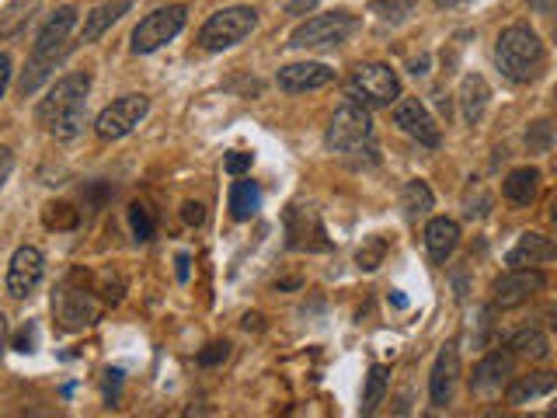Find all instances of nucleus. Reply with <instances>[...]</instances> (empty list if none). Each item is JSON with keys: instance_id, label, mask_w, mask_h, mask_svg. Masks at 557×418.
Here are the masks:
<instances>
[{"instance_id": "f257e3e1", "label": "nucleus", "mask_w": 557, "mask_h": 418, "mask_svg": "<svg viewBox=\"0 0 557 418\" xmlns=\"http://www.w3.org/2000/svg\"><path fill=\"white\" fill-rule=\"evenodd\" d=\"M87 91H91V74H87V70L63 74L49 87V95L39 101V109H35L39 126L57 139H74L84 130Z\"/></svg>"}, {"instance_id": "f03ea898", "label": "nucleus", "mask_w": 557, "mask_h": 418, "mask_svg": "<svg viewBox=\"0 0 557 418\" xmlns=\"http://www.w3.org/2000/svg\"><path fill=\"white\" fill-rule=\"evenodd\" d=\"M77 25V8H60L57 14H49V22L42 25V32L35 35V46H32V60L25 66L22 81H17V95L28 98L42 87V81L57 70L60 57L66 52V39L70 32H74Z\"/></svg>"}, {"instance_id": "7ed1b4c3", "label": "nucleus", "mask_w": 557, "mask_h": 418, "mask_svg": "<svg viewBox=\"0 0 557 418\" xmlns=\"http://www.w3.org/2000/svg\"><path fill=\"white\" fill-rule=\"evenodd\" d=\"M544 42L530 25H509L495 42V63L502 70V77H509L512 84H530L544 70Z\"/></svg>"}, {"instance_id": "20e7f679", "label": "nucleus", "mask_w": 557, "mask_h": 418, "mask_svg": "<svg viewBox=\"0 0 557 418\" xmlns=\"http://www.w3.org/2000/svg\"><path fill=\"white\" fill-rule=\"evenodd\" d=\"M345 95L362 109H376L400 98V81L387 63H359L345 81Z\"/></svg>"}, {"instance_id": "39448f33", "label": "nucleus", "mask_w": 557, "mask_h": 418, "mask_svg": "<svg viewBox=\"0 0 557 418\" xmlns=\"http://www.w3.org/2000/svg\"><path fill=\"white\" fill-rule=\"evenodd\" d=\"M188 22V8L185 4H168V8H157L153 14H147L129 35V49L136 57H150L161 46H168L174 35H178Z\"/></svg>"}, {"instance_id": "423d86ee", "label": "nucleus", "mask_w": 557, "mask_h": 418, "mask_svg": "<svg viewBox=\"0 0 557 418\" xmlns=\"http://www.w3.org/2000/svg\"><path fill=\"white\" fill-rule=\"evenodd\" d=\"M258 28V11L255 8H223L216 11L199 32V46L209 52H223L237 42H244Z\"/></svg>"}, {"instance_id": "0eeeda50", "label": "nucleus", "mask_w": 557, "mask_h": 418, "mask_svg": "<svg viewBox=\"0 0 557 418\" xmlns=\"http://www.w3.org/2000/svg\"><path fill=\"white\" fill-rule=\"evenodd\" d=\"M356 28H359V22L352 14H345V11L313 14V17H307L304 25L293 28L289 46L293 49H331V46H342Z\"/></svg>"}, {"instance_id": "6e6552de", "label": "nucleus", "mask_w": 557, "mask_h": 418, "mask_svg": "<svg viewBox=\"0 0 557 418\" xmlns=\"http://www.w3.org/2000/svg\"><path fill=\"white\" fill-rule=\"evenodd\" d=\"M370 136H373L370 112H366L362 104L348 101V104H342L335 115H331L327 133H324V147L331 153H352L362 144H370Z\"/></svg>"}, {"instance_id": "1a4fd4ad", "label": "nucleus", "mask_w": 557, "mask_h": 418, "mask_svg": "<svg viewBox=\"0 0 557 418\" xmlns=\"http://www.w3.org/2000/svg\"><path fill=\"white\" fill-rule=\"evenodd\" d=\"M147 112H150V98L147 95H122V98H115L112 104H104V109L98 112L95 133L101 139H122L147 119Z\"/></svg>"}, {"instance_id": "9d476101", "label": "nucleus", "mask_w": 557, "mask_h": 418, "mask_svg": "<svg viewBox=\"0 0 557 418\" xmlns=\"http://www.w3.org/2000/svg\"><path fill=\"white\" fill-rule=\"evenodd\" d=\"M52 318H57L63 331H84L98 321V307L91 300V293L63 283L52 290Z\"/></svg>"}, {"instance_id": "9b49d317", "label": "nucleus", "mask_w": 557, "mask_h": 418, "mask_svg": "<svg viewBox=\"0 0 557 418\" xmlns=\"http://www.w3.org/2000/svg\"><path fill=\"white\" fill-rule=\"evenodd\" d=\"M286 244L307 251H327L331 241L324 237V223L313 206H289L286 209Z\"/></svg>"}, {"instance_id": "f8f14e48", "label": "nucleus", "mask_w": 557, "mask_h": 418, "mask_svg": "<svg viewBox=\"0 0 557 418\" xmlns=\"http://www.w3.org/2000/svg\"><path fill=\"white\" fill-rule=\"evenodd\" d=\"M394 126L400 133H408L411 139H418L422 147H440V139H443L432 112L418 98H397L394 101Z\"/></svg>"}, {"instance_id": "ddd939ff", "label": "nucleus", "mask_w": 557, "mask_h": 418, "mask_svg": "<svg viewBox=\"0 0 557 418\" xmlns=\"http://www.w3.org/2000/svg\"><path fill=\"white\" fill-rule=\"evenodd\" d=\"M42 272H46V258L39 248H32V244H25V248H17L11 255V266H8V293L14 296V300H25V296L42 283Z\"/></svg>"}, {"instance_id": "4468645a", "label": "nucleus", "mask_w": 557, "mask_h": 418, "mask_svg": "<svg viewBox=\"0 0 557 418\" xmlns=\"http://www.w3.org/2000/svg\"><path fill=\"white\" fill-rule=\"evenodd\" d=\"M544 286H547V275L540 269H509L505 275L495 279V304L498 307H519Z\"/></svg>"}, {"instance_id": "2eb2a0df", "label": "nucleus", "mask_w": 557, "mask_h": 418, "mask_svg": "<svg viewBox=\"0 0 557 418\" xmlns=\"http://www.w3.org/2000/svg\"><path fill=\"white\" fill-rule=\"evenodd\" d=\"M457 377H460V353L457 345H443L440 356L432 362V377H429V401L432 408H446L453 401V391H457Z\"/></svg>"}, {"instance_id": "dca6fc26", "label": "nucleus", "mask_w": 557, "mask_h": 418, "mask_svg": "<svg viewBox=\"0 0 557 418\" xmlns=\"http://www.w3.org/2000/svg\"><path fill=\"white\" fill-rule=\"evenodd\" d=\"M335 81V70L324 63H289L275 74V84L283 87L286 95H304V91H318Z\"/></svg>"}, {"instance_id": "f3484780", "label": "nucleus", "mask_w": 557, "mask_h": 418, "mask_svg": "<svg viewBox=\"0 0 557 418\" xmlns=\"http://www.w3.org/2000/svg\"><path fill=\"white\" fill-rule=\"evenodd\" d=\"M512 377V356L509 353H487L478 366H474V377H470V391L474 394H495L502 391V383Z\"/></svg>"}, {"instance_id": "a211bd4d", "label": "nucleus", "mask_w": 557, "mask_h": 418, "mask_svg": "<svg viewBox=\"0 0 557 418\" xmlns=\"http://www.w3.org/2000/svg\"><path fill=\"white\" fill-rule=\"evenodd\" d=\"M554 255H557V248L550 237L527 231V234H519L516 248L505 255V261H509L512 269H536V266H544V261H550Z\"/></svg>"}, {"instance_id": "6ab92c4d", "label": "nucleus", "mask_w": 557, "mask_h": 418, "mask_svg": "<svg viewBox=\"0 0 557 418\" xmlns=\"http://www.w3.org/2000/svg\"><path fill=\"white\" fill-rule=\"evenodd\" d=\"M460 244V226L457 220L449 217H432L429 226H425V248H429V258L435 261V266H446L449 255L457 251Z\"/></svg>"}, {"instance_id": "aec40b11", "label": "nucleus", "mask_w": 557, "mask_h": 418, "mask_svg": "<svg viewBox=\"0 0 557 418\" xmlns=\"http://www.w3.org/2000/svg\"><path fill=\"white\" fill-rule=\"evenodd\" d=\"M460 112H463V122L467 126H478V122L484 119V109L487 101H492V87H487V81L481 74H467L460 81Z\"/></svg>"}, {"instance_id": "412c9836", "label": "nucleus", "mask_w": 557, "mask_h": 418, "mask_svg": "<svg viewBox=\"0 0 557 418\" xmlns=\"http://www.w3.org/2000/svg\"><path fill=\"white\" fill-rule=\"evenodd\" d=\"M505 383H509V391H505V401H509V405H527V401L554 394L557 377L554 373H530V377H509Z\"/></svg>"}, {"instance_id": "4be33fe9", "label": "nucleus", "mask_w": 557, "mask_h": 418, "mask_svg": "<svg viewBox=\"0 0 557 418\" xmlns=\"http://www.w3.org/2000/svg\"><path fill=\"white\" fill-rule=\"evenodd\" d=\"M133 11V0H109V4L95 8L91 14L84 17V28H81V39L84 42H98L104 32H109L122 14Z\"/></svg>"}, {"instance_id": "5701e85b", "label": "nucleus", "mask_w": 557, "mask_h": 418, "mask_svg": "<svg viewBox=\"0 0 557 418\" xmlns=\"http://www.w3.org/2000/svg\"><path fill=\"white\" fill-rule=\"evenodd\" d=\"M505 353H509L512 359H533V362H540V359L550 356V339L540 328H522V331H516L509 342H505Z\"/></svg>"}, {"instance_id": "b1692460", "label": "nucleus", "mask_w": 557, "mask_h": 418, "mask_svg": "<svg viewBox=\"0 0 557 418\" xmlns=\"http://www.w3.org/2000/svg\"><path fill=\"white\" fill-rule=\"evenodd\" d=\"M505 199L516 202V206H530L540 192V171L536 168H516L509 171V179L502 182Z\"/></svg>"}, {"instance_id": "393cba45", "label": "nucleus", "mask_w": 557, "mask_h": 418, "mask_svg": "<svg viewBox=\"0 0 557 418\" xmlns=\"http://www.w3.org/2000/svg\"><path fill=\"white\" fill-rule=\"evenodd\" d=\"M258 206H261V188L237 174V182L231 185V217L244 223L258 213Z\"/></svg>"}, {"instance_id": "a878e982", "label": "nucleus", "mask_w": 557, "mask_h": 418, "mask_svg": "<svg viewBox=\"0 0 557 418\" xmlns=\"http://www.w3.org/2000/svg\"><path fill=\"white\" fill-rule=\"evenodd\" d=\"M432 188L422 182V179H414L405 185V192H400V209H405V217L408 220H422L429 209H432Z\"/></svg>"}, {"instance_id": "bb28decb", "label": "nucleus", "mask_w": 557, "mask_h": 418, "mask_svg": "<svg viewBox=\"0 0 557 418\" xmlns=\"http://www.w3.org/2000/svg\"><path fill=\"white\" fill-rule=\"evenodd\" d=\"M460 206H463V217H467V220H484V217H492L495 199H492V192H487V185L474 179V182H470V185L463 188Z\"/></svg>"}, {"instance_id": "cd10ccee", "label": "nucleus", "mask_w": 557, "mask_h": 418, "mask_svg": "<svg viewBox=\"0 0 557 418\" xmlns=\"http://www.w3.org/2000/svg\"><path fill=\"white\" fill-rule=\"evenodd\" d=\"M418 0H370V14L380 25H405L408 17H414Z\"/></svg>"}, {"instance_id": "c85d7f7f", "label": "nucleus", "mask_w": 557, "mask_h": 418, "mask_svg": "<svg viewBox=\"0 0 557 418\" xmlns=\"http://www.w3.org/2000/svg\"><path fill=\"white\" fill-rule=\"evenodd\" d=\"M387 383H391V370L387 366H373L370 377H366V388H362V415H373L376 405L387 394Z\"/></svg>"}, {"instance_id": "c756f323", "label": "nucleus", "mask_w": 557, "mask_h": 418, "mask_svg": "<svg viewBox=\"0 0 557 418\" xmlns=\"http://www.w3.org/2000/svg\"><path fill=\"white\" fill-rule=\"evenodd\" d=\"M383 258H387V237L373 234V237H366L362 248L356 251V266L362 272H376L383 266Z\"/></svg>"}, {"instance_id": "7c9ffc66", "label": "nucleus", "mask_w": 557, "mask_h": 418, "mask_svg": "<svg viewBox=\"0 0 557 418\" xmlns=\"http://www.w3.org/2000/svg\"><path fill=\"white\" fill-rule=\"evenodd\" d=\"M42 223L49 226V231H74V226L81 223V213L70 202H49L42 209Z\"/></svg>"}, {"instance_id": "2f4dec72", "label": "nucleus", "mask_w": 557, "mask_h": 418, "mask_svg": "<svg viewBox=\"0 0 557 418\" xmlns=\"http://www.w3.org/2000/svg\"><path fill=\"white\" fill-rule=\"evenodd\" d=\"M129 231H133L136 241H153L157 223H153V213H150L144 202H133L129 206Z\"/></svg>"}, {"instance_id": "473e14b6", "label": "nucleus", "mask_w": 557, "mask_h": 418, "mask_svg": "<svg viewBox=\"0 0 557 418\" xmlns=\"http://www.w3.org/2000/svg\"><path fill=\"white\" fill-rule=\"evenodd\" d=\"M527 147H530V153H550V147H554L550 119H540V122H533V126L527 130Z\"/></svg>"}, {"instance_id": "72a5a7b5", "label": "nucleus", "mask_w": 557, "mask_h": 418, "mask_svg": "<svg viewBox=\"0 0 557 418\" xmlns=\"http://www.w3.org/2000/svg\"><path fill=\"white\" fill-rule=\"evenodd\" d=\"M251 164H255V153H248V150H231L226 153V161H223V168H226V174H244V171H251Z\"/></svg>"}, {"instance_id": "f704fd0d", "label": "nucleus", "mask_w": 557, "mask_h": 418, "mask_svg": "<svg viewBox=\"0 0 557 418\" xmlns=\"http://www.w3.org/2000/svg\"><path fill=\"white\" fill-rule=\"evenodd\" d=\"M226 356H231V345H226V342H213V345H206L202 353L196 356V362L199 366H220V362H226Z\"/></svg>"}, {"instance_id": "c9c22d12", "label": "nucleus", "mask_w": 557, "mask_h": 418, "mask_svg": "<svg viewBox=\"0 0 557 418\" xmlns=\"http://www.w3.org/2000/svg\"><path fill=\"white\" fill-rule=\"evenodd\" d=\"M14 348H17V353H35V345H39V328H35L32 321L22 328V331H17V335H14V342H11Z\"/></svg>"}, {"instance_id": "e433bc0d", "label": "nucleus", "mask_w": 557, "mask_h": 418, "mask_svg": "<svg viewBox=\"0 0 557 418\" xmlns=\"http://www.w3.org/2000/svg\"><path fill=\"white\" fill-rule=\"evenodd\" d=\"M122 370H109L104 373V401H109V405H119V391H122Z\"/></svg>"}, {"instance_id": "4c0bfd02", "label": "nucleus", "mask_w": 557, "mask_h": 418, "mask_svg": "<svg viewBox=\"0 0 557 418\" xmlns=\"http://www.w3.org/2000/svg\"><path fill=\"white\" fill-rule=\"evenodd\" d=\"M182 220H185L188 226H199V223L206 220V206L196 202V199H188V202L182 206Z\"/></svg>"}, {"instance_id": "58836bf2", "label": "nucleus", "mask_w": 557, "mask_h": 418, "mask_svg": "<svg viewBox=\"0 0 557 418\" xmlns=\"http://www.w3.org/2000/svg\"><path fill=\"white\" fill-rule=\"evenodd\" d=\"M11 174H14V153L8 147H0V188L8 185Z\"/></svg>"}, {"instance_id": "ea45409f", "label": "nucleus", "mask_w": 557, "mask_h": 418, "mask_svg": "<svg viewBox=\"0 0 557 418\" xmlns=\"http://www.w3.org/2000/svg\"><path fill=\"white\" fill-rule=\"evenodd\" d=\"M8 84H11V57L8 52H0V98H4Z\"/></svg>"}, {"instance_id": "a19ab883", "label": "nucleus", "mask_w": 557, "mask_h": 418, "mask_svg": "<svg viewBox=\"0 0 557 418\" xmlns=\"http://www.w3.org/2000/svg\"><path fill=\"white\" fill-rule=\"evenodd\" d=\"M530 8H533L536 14H544V17H550V14L557 11V0H530Z\"/></svg>"}, {"instance_id": "79ce46f5", "label": "nucleus", "mask_w": 557, "mask_h": 418, "mask_svg": "<svg viewBox=\"0 0 557 418\" xmlns=\"http://www.w3.org/2000/svg\"><path fill=\"white\" fill-rule=\"evenodd\" d=\"M467 4H474V0H435V8H440V11H460Z\"/></svg>"}, {"instance_id": "37998d69", "label": "nucleus", "mask_w": 557, "mask_h": 418, "mask_svg": "<svg viewBox=\"0 0 557 418\" xmlns=\"http://www.w3.org/2000/svg\"><path fill=\"white\" fill-rule=\"evenodd\" d=\"M174 266H178V269H174V272H178V283H188V266H191V258H188V255H178V261H174Z\"/></svg>"}, {"instance_id": "c03bdc74", "label": "nucleus", "mask_w": 557, "mask_h": 418, "mask_svg": "<svg viewBox=\"0 0 557 418\" xmlns=\"http://www.w3.org/2000/svg\"><path fill=\"white\" fill-rule=\"evenodd\" d=\"M310 8H318V0H293V4L286 8L289 14H300V11H310Z\"/></svg>"}, {"instance_id": "a18cd8bd", "label": "nucleus", "mask_w": 557, "mask_h": 418, "mask_svg": "<svg viewBox=\"0 0 557 418\" xmlns=\"http://www.w3.org/2000/svg\"><path fill=\"white\" fill-rule=\"evenodd\" d=\"M4 345H8V318L0 314V356H4Z\"/></svg>"}, {"instance_id": "49530a36", "label": "nucleus", "mask_w": 557, "mask_h": 418, "mask_svg": "<svg viewBox=\"0 0 557 418\" xmlns=\"http://www.w3.org/2000/svg\"><path fill=\"white\" fill-rule=\"evenodd\" d=\"M391 300H394V307H408V296L400 293V290H394V293H391Z\"/></svg>"}, {"instance_id": "de8ad7c7", "label": "nucleus", "mask_w": 557, "mask_h": 418, "mask_svg": "<svg viewBox=\"0 0 557 418\" xmlns=\"http://www.w3.org/2000/svg\"><path fill=\"white\" fill-rule=\"evenodd\" d=\"M258 321H261V318H258V314H248V318H244V328H261Z\"/></svg>"}]
</instances>
